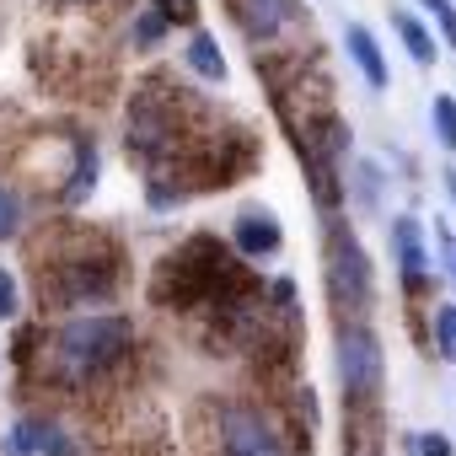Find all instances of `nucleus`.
I'll return each instance as SVG.
<instances>
[{"label":"nucleus","mask_w":456,"mask_h":456,"mask_svg":"<svg viewBox=\"0 0 456 456\" xmlns=\"http://www.w3.org/2000/svg\"><path fill=\"white\" fill-rule=\"evenodd\" d=\"M60 370L65 376H92L102 365H113L129 349V322L124 317H81L60 333Z\"/></svg>","instance_id":"obj_1"},{"label":"nucleus","mask_w":456,"mask_h":456,"mask_svg":"<svg viewBox=\"0 0 456 456\" xmlns=\"http://www.w3.org/2000/svg\"><path fill=\"white\" fill-rule=\"evenodd\" d=\"M338 376L349 392H376L381 387V349L365 328H344L338 333Z\"/></svg>","instance_id":"obj_2"},{"label":"nucleus","mask_w":456,"mask_h":456,"mask_svg":"<svg viewBox=\"0 0 456 456\" xmlns=\"http://www.w3.org/2000/svg\"><path fill=\"white\" fill-rule=\"evenodd\" d=\"M220 440H225V456H280L269 424L248 408H225L220 413Z\"/></svg>","instance_id":"obj_3"},{"label":"nucleus","mask_w":456,"mask_h":456,"mask_svg":"<svg viewBox=\"0 0 456 456\" xmlns=\"http://www.w3.org/2000/svg\"><path fill=\"white\" fill-rule=\"evenodd\" d=\"M333 296L338 301H370V269H365V253L354 237H333Z\"/></svg>","instance_id":"obj_4"},{"label":"nucleus","mask_w":456,"mask_h":456,"mask_svg":"<svg viewBox=\"0 0 456 456\" xmlns=\"http://www.w3.org/2000/svg\"><path fill=\"white\" fill-rule=\"evenodd\" d=\"M237 248L242 253H274L280 248V220L269 209H248L237 220Z\"/></svg>","instance_id":"obj_5"},{"label":"nucleus","mask_w":456,"mask_h":456,"mask_svg":"<svg viewBox=\"0 0 456 456\" xmlns=\"http://www.w3.org/2000/svg\"><path fill=\"white\" fill-rule=\"evenodd\" d=\"M392 237H397L403 280H408V285H419V280H424V264H429V258H424V242H419V220H413V215H403V220L392 225Z\"/></svg>","instance_id":"obj_6"},{"label":"nucleus","mask_w":456,"mask_h":456,"mask_svg":"<svg viewBox=\"0 0 456 456\" xmlns=\"http://www.w3.org/2000/svg\"><path fill=\"white\" fill-rule=\"evenodd\" d=\"M344 44H349V54H354V65H360V76L381 92L387 86V60H381V49H376V38L365 33V28H349L344 33Z\"/></svg>","instance_id":"obj_7"},{"label":"nucleus","mask_w":456,"mask_h":456,"mask_svg":"<svg viewBox=\"0 0 456 456\" xmlns=\"http://www.w3.org/2000/svg\"><path fill=\"white\" fill-rule=\"evenodd\" d=\"M188 65H193L204 81H225V54H220V44H215L209 33H193V38H188Z\"/></svg>","instance_id":"obj_8"},{"label":"nucleus","mask_w":456,"mask_h":456,"mask_svg":"<svg viewBox=\"0 0 456 456\" xmlns=\"http://www.w3.org/2000/svg\"><path fill=\"white\" fill-rule=\"evenodd\" d=\"M285 17H290V0H248V28H253L258 38L280 33Z\"/></svg>","instance_id":"obj_9"},{"label":"nucleus","mask_w":456,"mask_h":456,"mask_svg":"<svg viewBox=\"0 0 456 456\" xmlns=\"http://www.w3.org/2000/svg\"><path fill=\"white\" fill-rule=\"evenodd\" d=\"M392 22H397V33H403V44H408V54H413L419 65H435V38H429V33H424V28L413 22V17H403V12H397Z\"/></svg>","instance_id":"obj_10"},{"label":"nucleus","mask_w":456,"mask_h":456,"mask_svg":"<svg viewBox=\"0 0 456 456\" xmlns=\"http://www.w3.org/2000/svg\"><path fill=\"white\" fill-rule=\"evenodd\" d=\"M92 183H97V151L81 140V145H76V183H70V199H81Z\"/></svg>","instance_id":"obj_11"},{"label":"nucleus","mask_w":456,"mask_h":456,"mask_svg":"<svg viewBox=\"0 0 456 456\" xmlns=\"http://www.w3.org/2000/svg\"><path fill=\"white\" fill-rule=\"evenodd\" d=\"M429 113H435V134H440V145L456 151V102H451V97H435Z\"/></svg>","instance_id":"obj_12"},{"label":"nucleus","mask_w":456,"mask_h":456,"mask_svg":"<svg viewBox=\"0 0 456 456\" xmlns=\"http://www.w3.org/2000/svg\"><path fill=\"white\" fill-rule=\"evenodd\" d=\"M435 333H440V360H456V306L435 312Z\"/></svg>","instance_id":"obj_13"},{"label":"nucleus","mask_w":456,"mask_h":456,"mask_svg":"<svg viewBox=\"0 0 456 456\" xmlns=\"http://www.w3.org/2000/svg\"><path fill=\"white\" fill-rule=\"evenodd\" d=\"M424 6H429V17L440 22V33H445V44L456 49V6H451V0H424Z\"/></svg>","instance_id":"obj_14"},{"label":"nucleus","mask_w":456,"mask_h":456,"mask_svg":"<svg viewBox=\"0 0 456 456\" xmlns=\"http://www.w3.org/2000/svg\"><path fill=\"white\" fill-rule=\"evenodd\" d=\"M6 237H17V199L0 188V242H6Z\"/></svg>","instance_id":"obj_15"},{"label":"nucleus","mask_w":456,"mask_h":456,"mask_svg":"<svg viewBox=\"0 0 456 456\" xmlns=\"http://www.w3.org/2000/svg\"><path fill=\"white\" fill-rule=\"evenodd\" d=\"M413 456H451L445 435H413Z\"/></svg>","instance_id":"obj_16"},{"label":"nucleus","mask_w":456,"mask_h":456,"mask_svg":"<svg viewBox=\"0 0 456 456\" xmlns=\"http://www.w3.org/2000/svg\"><path fill=\"white\" fill-rule=\"evenodd\" d=\"M17 312V280L6 274V269H0V322H6Z\"/></svg>","instance_id":"obj_17"},{"label":"nucleus","mask_w":456,"mask_h":456,"mask_svg":"<svg viewBox=\"0 0 456 456\" xmlns=\"http://www.w3.org/2000/svg\"><path fill=\"white\" fill-rule=\"evenodd\" d=\"M134 38H140V44H156V38H161V17H156V12H151V17H140Z\"/></svg>","instance_id":"obj_18"},{"label":"nucleus","mask_w":456,"mask_h":456,"mask_svg":"<svg viewBox=\"0 0 456 456\" xmlns=\"http://www.w3.org/2000/svg\"><path fill=\"white\" fill-rule=\"evenodd\" d=\"M167 17H193V0H161Z\"/></svg>","instance_id":"obj_19"},{"label":"nucleus","mask_w":456,"mask_h":456,"mask_svg":"<svg viewBox=\"0 0 456 456\" xmlns=\"http://www.w3.org/2000/svg\"><path fill=\"white\" fill-rule=\"evenodd\" d=\"M445 188H451V199H456V167H451V172H445Z\"/></svg>","instance_id":"obj_20"}]
</instances>
